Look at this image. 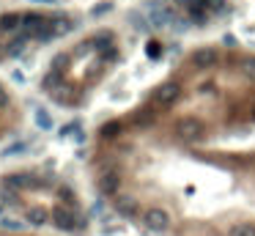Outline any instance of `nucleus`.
I'll return each instance as SVG.
<instances>
[{
  "label": "nucleus",
  "mask_w": 255,
  "mask_h": 236,
  "mask_svg": "<svg viewBox=\"0 0 255 236\" xmlns=\"http://www.w3.org/2000/svg\"><path fill=\"white\" fill-rule=\"evenodd\" d=\"M201 135H203V124L198 118H184V121L178 124V137H181V140L195 143V140H201Z\"/></svg>",
  "instance_id": "obj_1"
},
{
  "label": "nucleus",
  "mask_w": 255,
  "mask_h": 236,
  "mask_svg": "<svg viewBox=\"0 0 255 236\" xmlns=\"http://www.w3.org/2000/svg\"><path fill=\"white\" fill-rule=\"evenodd\" d=\"M143 223L149 225L151 231H167L170 228V217H167V212H162V209H149V212L143 214Z\"/></svg>",
  "instance_id": "obj_2"
},
{
  "label": "nucleus",
  "mask_w": 255,
  "mask_h": 236,
  "mask_svg": "<svg viewBox=\"0 0 255 236\" xmlns=\"http://www.w3.org/2000/svg\"><path fill=\"white\" fill-rule=\"evenodd\" d=\"M178 96H181V85H178V83H165V85L156 88L154 102H156V105H162V107H167V105H173Z\"/></svg>",
  "instance_id": "obj_3"
},
{
  "label": "nucleus",
  "mask_w": 255,
  "mask_h": 236,
  "mask_svg": "<svg viewBox=\"0 0 255 236\" xmlns=\"http://www.w3.org/2000/svg\"><path fill=\"white\" fill-rule=\"evenodd\" d=\"M22 28L28 30L30 39H36L44 28H50V19L42 17V14H25V17H22Z\"/></svg>",
  "instance_id": "obj_4"
},
{
  "label": "nucleus",
  "mask_w": 255,
  "mask_h": 236,
  "mask_svg": "<svg viewBox=\"0 0 255 236\" xmlns=\"http://www.w3.org/2000/svg\"><path fill=\"white\" fill-rule=\"evenodd\" d=\"M118 189H121V173L118 171L102 173V178H99V192L102 195H118Z\"/></svg>",
  "instance_id": "obj_5"
},
{
  "label": "nucleus",
  "mask_w": 255,
  "mask_h": 236,
  "mask_svg": "<svg viewBox=\"0 0 255 236\" xmlns=\"http://www.w3.org/2000/svg\"><path fill=\"white\" fill-rule=\"evenodd\" d=\"M52 223L58 225L60 231H74V225H80L77 220H74V212H69V209H63V206L52 209Z\"/></svg>",
  "instance_id": "obj_6"
},
{
  "label": "nucleus",
  "mask_w": 255,
  "mask_h": 236,
  "mask_svg": "<svg viewBox=\"0 0 255 236\" xmlns=\"http://www.w3.org/2000/svg\"><path fill=\"white\" fill-rule=\"evenodd\" d=\"M137 201L132 198V195H115V212L121 214V217H135L137 214Z\"/></svg>",
  "instance_id": "obj_7"
},
{
  "label": "nucleus",
  "mask_w": 255,
  "mask_h": 236,
  "mask_svg": "<svg viewBox=\"0 0 255 236\" xmlns=\"http://www.w3.org/2000/svg\"><path fill=\"white\" fill-rule=\"evenodd\" d=\"M192 63L195 66H214L217 63V53H214L211 47H201L192 53Z\"/></svg>",
  "instance_id": "obj_8"
},
{
  "label": "nucleus",
  "mask_w": 255,
  "mask_h": 236,
  "mask_svg": "<svg viewBox=\"0 0 255 236\" xmlns=\"http://www.w3.org/2000/svg\"><path fill=\"white\" fill-rule=\"evenodd\" d=\"M170 19H173V11L167 6H156L154 14H151V25H154V28H167Z\"/></svg>",
  "instance_id": "obj_9"
},
{
  "label": "nucleus",
  "mask_w": 255,
  "mask_h": 236,
  "mask_svg": "<svg viewBox=\"0 0 255 236\" xmlns=\"http://www.w3.org/2000/svg\"><path fill=\"white\" fill-rule=\"evenodd\" d=\"M33 184V178L28 176V173H11V176L3 181V187H8V189H25V187H30Z\"/></svg>",
  "instance_id": "obj_10"
},
{
  "label": "nucleus",
  "mask_w": 255,
  "mask_h": 236,
  "mask_svg": "<svg viewBox=\"0 0 255 236\" xmlns=\"http://www.w3.org/2000/svg\"><path fill=\"white\" fill-rule=\"evenodd\" d=\"M151 121H154V110L151 107H143V110L132 113V124H137V126H149Z\"/></svg>",
  "instance_id": "obj_11"
},
{
  "label": "nucleus",
  "mask_w": 255,
  "mask_h": 236,
  "mask_svg": "<svg viewBox=\"0 0 255 236\" xmlns=\"http://www.w3.org/2000/svg\"><path fill=\"white\" fill-rule=\"evenodd\" d=\"M0 28H3V30L22 28V17H19V14H6V17H0Z\"/></svg>",
  "instance_id": "obj_12"
},
{
  "label": "nucleus",
  "mask_w": 255,
  "mask_h": 236,
  "mask_svg": "<svg viewBox=\"0 0 255 236\" xmlns=\"http://www.w3.org/2000/svg\"><path fill=\"white\" fill-rule=\"evenodd\" d=\"M110 39H113V33H110V30H102L99 36H94V39H91V47L107 50V47H110Z\"/></svg>",
  "instance_id": "obj_13"
},
{
  "label": "nucleus",
  "mask_w": 255,
  "mask_h": 236,
  "mask_svg": "<svg viewBox=\"0 0 255 236\" xmlns=\"http://www.w3.org/2000/svg\"><path fill=\"white\" fill-rule=\"evenodd\" d=\"M36 124L42 126V129H52V118L47 116L44 107H36Z\"/></svg>",
  "instance_id": "obj_14"
},
{
  "label": "nucleus",
  "mask_w": 255,
  "mask_h": 236,
  "mask_svg": "<svg viewBox=\"0 0 255 236\" xmlns=\"http://www.w3.org/2000/svg\"><path fill=\"white\" fill-rule=\"evenodd\" d=\"M28 223L30 225H44V223H47V212H44V209H30V212H28Z\"/></svg>",
  "instance_id": "obj_15"
},
{
  "label": "nucleus",
  "mask_w": 255,
  "mask_h": 236,
  "mask_svg": "<svg viewBox=\"0 0 255 236\" xmlns=\"http://www.w3.org/2000/svg\"><path fill=\"white\" fill-rule=\"evenodd\" d=\"M231 236H255V225L250 223H239L231 228Z\"/></svg>",
  "instance_id": "obj_16"
},
{
  "label": "nucleus",
  "mask_w": 255,
  "mask_h": 236,
  "mask_svg": "<svg viewBox=\"0 0 255 236\" xmlns=\"http://www.w3.org/2000/svg\"><path fill=\"white\" fill-rule=\"evenodd\" d=\"M28 39H30V36H19V39H14V44H11V47H6V53L8 55H19L25 50V44H28Z\"/></svg>",
  "instance_id": "obj_17"
},
{
  "label": "nucleus",
  "mask_w": 255,
  "mask_h": 236,
  "mask_svg": "<svg viewBox=\"0 0 255 236\" xmlns=\"http://www.w3.org/2000/svg\"><path fill=\"white\" fill-rule=\"evenodd\" d=\"M102 135H104V137H115V135H121V124H118V121H107V124L102 126Z\"/></svg>",
  "instance_id": "obj_18"
},
{
  "label": "nucleus",
  "mask_w": 255,
  "mask_h": 236,
  "mask_svg": "<svg viewBox=\"0 0 255 236\" xmlns=\"http://www.w3.org/2000/svg\"><path fill=\"white\" fill-rule=\"evenodd\" d=\"M242 74H244V77H250V80H255V58L242 60Z\"/></svg>",
  "instance_id": "obj_19"
},
{
  "label": "nucleus",
  "mask_w": 255,
  "mask_h": 236,
  "mask_svg": "<svg viewBox=\"0 0 255 236\" xmlns=\"http://www.w3.org/2000/svg\"><path fill=\"white\" fill-rule=\"evenodd\" d=\"M69 28H71V22H66V17L52 19V30H55V36H58V33H66Z\"/></svg>",
  "instance_id": "obj_20"
},
{
  "label": "nucleus",
  "mask_w": 255,
  "mask_h": 236,
  "mask_svg": "<svg viewBox=\"0 0 255 236\" xmlns=\"http://www.w3.org/2000/svg\"><path fill=\"white\" fill-rule=\"evenodd\" d=\"M66 60H69V55H66V53H60L58 58L52 60V71H60V74H63V71H66Z\"/></svg>",
  "instance_id": "obj_21"
},
{
  "label": "nucleus",
  "mask_w": 255,
  "mask_h": 236,
  "mask_svg": "<svg viewBox=\"0 0 255 236\" xmlns=\"http://www.w3.org/2000/svg\"><path fill=\"white\" fill-rule=\"evenodd\" d=\"M107 11H110V3H102V6L91 8V14H94V17H102V14H107Z\"/></svg>",
  "instance_id": "obj_22"
},
{
  "label": "nucleus",
  "mask_w": 255,
  "mask_h": 236,
  "mask_svg": "<svg viewBox=\"0 0 255 236\" xmlns=\"http://www.w3.org/2000/svg\"><path fill=\"white\" fill-rule=\"evenodd\" d=\"M60 201L74 203V195H71V189H69V187H60Z\"/></svg>",
  "instance_id": "obj_23"
},
{
  "label": "nucleus",
  "mask_w": 255,
  "mask_h": 236,
  "mask_svg": "<svg viewBox=\"0 0 255 236\" xmlns=\"http://www.w3.org/2000/svg\"><path fill=\"white\" fill-rule=\"evenodd\" d=\"M22 151H25V143H17V146H11L6 151V157H17V154H22Z\"/></svg>",
  "instance_id": "obj_24"
},
{
  "label": "nucleus",
  "mask_w": 255,
  "mask_h": 236,
  "mask_svg": "<svg viewBox=\"0 0 255 236\" xmlns=\"http://www.w3.org/2000/svg\"><path fill=\"white\" fill-rule=\"evenodd\" d=\"M222 44H225V47H236V36L225 33V36H222Z\"/></svg>",
  "instance_id": "obj_25"
},
{
  "label": "nucleus",
  "mask_w": 255,
  "mask_h": 236,
  "mask_svg": "<svg viewBox=\"0 0 255 236\" xmlns=\"http://www.w3.org/2000/svg\"><path fill=\"white\" fill-rule=\"evenodd\" d=\"M0 225H3V228H11V231L22 228V225H19V223H14V220H0Z\"/></svg>",
  "instance_id": "obj_26"
},
{
  "label": "nucleus",
  "mask_w": 255,
  "mask_h": 236,
  "mask_svg": "<svg viewBox=\"0 0 255 236\" xmlns=\"http://www.w3.org/2000/svg\"><path fill=\"white\" fill-rule=\"evenodd\" d=\"M8 105V94L3 91V85H0V107H6Z\"/></svg>",
  "instance_id": "obj_27"
},
{
  "label": "nucleus",
  "mask_w": 255,
  "mask_h": 236,
  "mask_svg": "<svg viewBox=\"0 0 255 236\" xmlns=\"http://www.w3.org/2000/svg\"><path fill=\"white\" fill-rule=\"evenodd\" d=\"M74 129H77V124H66L63 129H60V135H69V132H74Z\"/></svg>",
  "instance_id": "obj_28"
},
{
  "label": "nucleus",
  "mask_w": 255,
  "mask_h": 236,
  "mask_svg": "<svg viewBox=\"0 0 255 236\" xmlns=\"http://www.w3.org/2000/svg\"><path fill=\"white\" fill-rule=\"evenodd\" d=\"M206 3H208V8H220L222 6V0H206Z\"/></svg>",
  "instance_id": "obj_29"
},
{
  "label": "nucleus",
  "mask_w": 255,
  "mask_h": 236,
  "mask_svg": "<svg viewBox=\"0 0 255 236\" xmlns=\"http://www.w3.org/2000/svg\"><path fill=\"white\" fill-rule=\"evenodd\" d=\"M36 3H55V0H36Z\"/></svg>",
  "instance_id": "obj_30"
},
{
  "label": "nucleus",
  "mask_w": 255,
  "mask_h": 236,
  "mask_svg": "<svg viewBox=\"0 0 255 236\" xmlns=\"http://www.w3.org/2000/svg\"><path fill=\"white\" fill-rule=\"evenodd\" d=\"M253 116H255V113H253Z\"/></svg>",
  "instance_id": "obj_31"
}]
</instances>
